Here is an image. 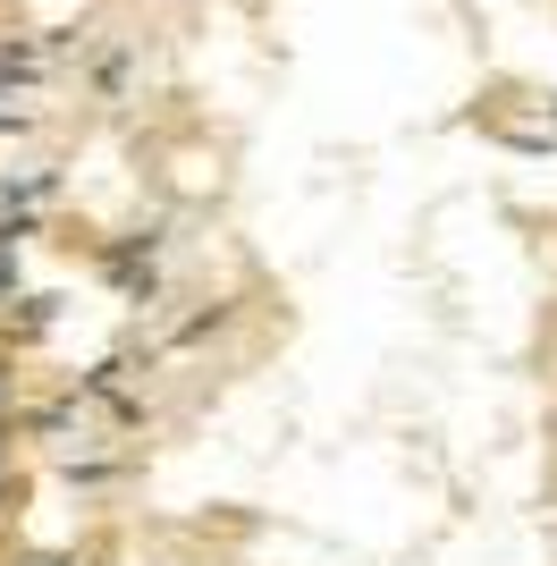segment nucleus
Instances as JSON below:
<instances>
[{"label": "nucleus", "mask_w": 557, "mask_h": 566, "mask_svg": "<svg viewBox=\"0 0 557 566\" xmlns=\"http://www.w3.org/2000/svg\"><path fill=\"white\" fill-rule=\"evenodd\" d=\"M0 280H9V254H0Z\"/></svg>", "instance_id": "1"}]
</instances>
